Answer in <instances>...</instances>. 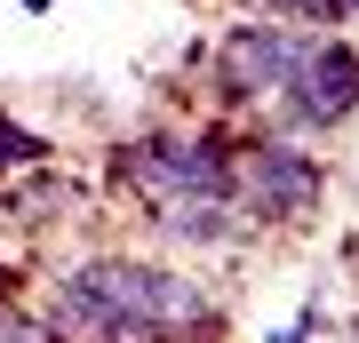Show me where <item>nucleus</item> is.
I'll return each instance as SVG.
<instances>
[{
	"label": "nucleus",
	"instance_id": "9b49d317",
	"mask_svg": "<svg viewBox=\"0 0 359 343\" xmlns=\"http://www.w3.org/2000/svg\"><path fill=\"white\" fill-rule=\"evenodd\" d=\"M264 16H295V0H264Z\"/></svg>",
	"mask_w": 359,
	"mask_h": 343
},
{
	"label": "nucleus",
	"instance_id": "9d476101",
	"mask_svg": "<svg viewBox=\"0 0 359 343\" xmlns=\"http://www.w3.org/2000/svg\"><path fill=\"white\" fill-rule=\"evenodd\" d=\"M16 8H25V16H48V8H56V0H16Z\"/></svg>",
	"mask_w": 359,
	"mask_h": 343
},
{
	"label": "nucleus",
	"instance_id": "7ed1b4c3",
	"mask_svg": "<svg viewBox=\"0 0 359 343\" xmlns=\"http://www.w3.org/2000/svg\"><path fill=\"white\" fill-rule=\"evenodd\" d=\"M327 200V160L295 136H248L231 144V208L248 224H311Z\"/></svg>",
	"mask_w": 359,
	"mask_h": 343
},
{
	"label": "nucleus",
	"instance_id": "423d86ee",
	"mask_svg": "<svg viewBox=\"0 0 359 343\" xmlns=\"http://www.w3.org/2000/svg\"><path fill=\"white\" fill-rule=\"evenodd\" d=\"M240 224H248V216H240L231 200H200V191L152 208V231H160V240H176V248H231V240H240Z\"/></svg>",
	"mask_w": 359,
	"mask_h": 343
},
{
	"label": "nucleus",
	"instance_id": "f03ea898",
	"mask_svg": "<svg viewBox=\"0 0 359 343\" xmlns=\"http://www.w3.org/2000/svg\"><path fill=\"white\" fill-rule=\"evenodd\" d=\"M112 184L128 200L160 208V200H231V136L224 128H200V136H176V128H144L112 152Z\"/></svg>",
	"mask_w": 359,
	"mask_h": 343
},
{
	"label": "nucleus",
	"instance_id": "20e7f679",
	"mask_svg": "<svg viewBox=\"0 0 359 343\" xmlns=\"http://www.w3.org/2000/svg\"><path fill=\"white\" fill-rule=\"evenodd\" d=\"M271 104H280V128H287V136H335V128L359 112V40L304 32V56H295L287 88L271 96Z\"/></svg>",
	"mask_w": 359,
	"mask_h": 343
},
{
	"label": "nucleus",
	"instance_id": "39448f33",
	"mask_svg": "<svg viewBox=\"0 0 359 343\" xmlns=\"http://www.w3.org/2000/svg\"><path fill=\"white\" fill-rule=\"evenodd\" d=\"M295 56H304V32L287 16H240L216 40V96L224 104H271L287 88Z\"/></svg>",
	"mask_w": 359,
	"mask_h": 343
},
{
	"label": "nucleus",
	"instance_id": "1a4fd4ad",
	"mask_svg": "<svg viewBox=\"0 0 359 343\" xmlns=\"http://www.w3.org/2000/svg\"><path fill=\"white\" fill-rule=\"evenodd\" d=\"M311 328H320V304H304V311L287 319V328H271L264 343H311Z\"/></svg>",
	"mask_w": 359,
	"mask_h": 343
},
{
	"label": "nucleus",
	"instance_id": "f257e3e1",
	"mask_svg": "<svg viewBox=\"0 0 359 343\" xmlns=\"http://www.w3.org/2000/svg\"><path fill=\"white\" fill-rule=\"evenodd\" d=\"M40 328L56 343H192L200 328H216V295L152 255H88L56 271Z\"/></svg>",
	"mask_w": 359,
	"mask_h": 343
},
{
	"label": "nucleus",
	"instance_id": "0eeeda50",
	"mask_svg": "<svg viewBox=\"0 0 359 343\" xmlns=\"http://www.w3.org/2000/svg\"><path fill=\"white\" fill-rule=\"evenodd\" d=\"M8 191V216L16 224H48V216H65V208H80V176H65V168H25V176H8L0 184Z\"/></svg>",
	"mask_w": 359,
	"mask_h": 343
},
{
	"label": "nucleus",
	"instance_id": "6e6552de",
	"mask_svg": "<svg viewBox=\"0 0 359 343\" xmlns=\"http://www.w3.org/2000/svg\"><path fill=\"white\" fill-rule=\"evenodd\" d=\"M40 160H48V136L0 112V184H8V176H25V168H40Z\"/></svg>",
	"mask_w": 359,
	"mask_h": 343
}]
</instances>
